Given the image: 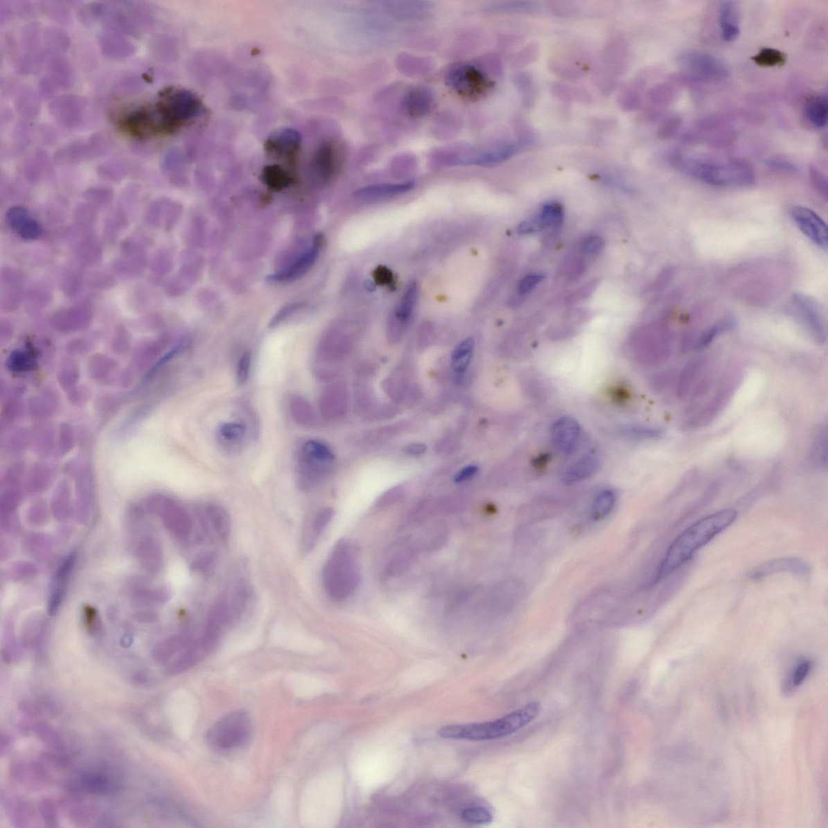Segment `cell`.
Returning <instances> with one entry per match:
<instances>
[{
    "label": "cell",
    "mask_w": 828,
    "mask_h": 828,
    "mask_svg": "<svg viewBox=\"0 0 828 828\" xmlns=\"http://www.w3.org/2000/svg\"><path fill=\"white\" fill-rule=\"evenodd\" d=\"M737 516V511L725 509L702 518L687 527L667 551L657 571L655 583L660 582L687 563L702 547L732 525Z\"/></svg>",
    "instance_id": "obj_1"
},
{
    "label": "cell",
    "mask_w": 828,
    "mask_h": 828,
    "mask_svg": "<svg viewBox=\"0 0 828 828\" xmlns=\"http://www.w3.org/2000/svg\"><path fill=\"white\" fill-rule=\"evenodd\" d=\"M538 702H531L502 719L487 723L452 725L439 730L445 739L490 741L508 737L529 725L540 713Z\"/></svg>",
    "instance_id": "obj_2"
},
{
    "label": "cell",
    "mask_w": 828,
    "mask_h": 828,
    "mask_svg": "<svg viewBox=\"0 0 828 828\" xmlns=\"http://www.w3.org/2000/svg\"><path fill=\"white\" fill-rule=\"evenodd\" d=\"M681 170L708 185L719 187H745L755 182L754 169L739 159H676Z\"/></svg>",
    "instance_id": "obj_3"
},
{
    "label": "cell",
    "mask_w": 828,
    "mask_h": 828,
    "mask_svg": "<svg viewBox=\"0 0 828 828\" xmlns=\"http://www.w3.org/2000/svg\"><path fill=\"white\" fill-rule=\"evenodd\" d=\"M355 550L341 540L334 547L323 570V583L329 597L342 601L355 593L360 583V568Z\"/></svg>",
    "instance_id": "obj_4"
},
{
    "label": "cell",
    "mask_w": 828,
    "mask_h": 828,
    "mask_svg": "<svg viewBox=\"0 0 828 828\" xmlns=\"http://www.w3.org/2000/svg\"><path fill=\"white\" fill-rule=\"evenodd\" d=\"M151 112L158 130L173 132L203 112L202 101L195 94L185 89L169 91L164 100Z\"/></svg>",
    "instance_id": "obj_5"
},
{
    "label": "cell",
    "mask_w": 828,
    "mask_h": 828,
    "mask_svg": "<svg viewBox=\"0 0 828 828\" xmlns=\"http://www.w3.org/2000/svg\"><path fill=\"white\" fill-rule=\"evenodd\" d=\"M253 733V723L248 712L236 710L222 716L211 726L206 743L218 753H229L244 748Z\"/></svg>",
    "instance_id": "obj_6"
},
{
    "label": "cell",
    "mask_w": 828,
    "mask_h": 828,
    "mask_svg": "<svg viewBox=\"0 0 828 828\" xmlns=\"http://www.w3.org/2000/svg\"><path fill=\"white\" fill-rule=\"evenodd\" d=\"M333 452L327 445L310 439L300 447L298 453V473L300 486L310 488L319 481L333 462Z\"/></svg>",
    "instance_id": "obj_7"
},
{
    "label": "cell",
    "mask_w": 828,
    "mask_h": 828,
    "mask_svg": "<svg viewBox=\"0 0 828 828\" xmlns=\"http://www.w3.org/2000/svg\"><path fill=\"white\" fill-rule=\"evenodd\" d=\"M444 79L453 93L466 100L480 98L488 87L486 75L468 62H458L448 67Z\"/></svg>",
    "instance_id": "obj_8"
},
{
    "label": "cell",
    "mask_w": 828,
    "mask_h": 828,
    "mask_svg": "<svg viewBox=\"0 0 828 828\" xmlns=\"http://www.w3.org/2000/svg\"><path fill=\"white\" fill-rule=\"evenodd\" d=\"M679 62L682 71L696 80L718 82L730 75L723 61L704 52H686L680 57Z\"/></svg>",
    "instance_id": "obj_9"
},
{
    "label": "cell",
    "mask_w": 828,
    "mask_h": 828,
    "mask_svg": "<svg viewBox=\"0 0 828 828\" xmlns=\"http://www.w3.org/2000/svg\"><path fill=\"white\" fill-rule=\"evenodd\" d=\"M792 303L804 326L815 340L823 344L827 340V319L825 310L815 298L802 293L793 295Z\"/></svg>",
    "instance_id": "obj_10"
},
{
    "label": "cell",
    "mask_w": 828,
    "mask_h": 828,
    "mask_svg": "<svg viewBox=\"0 0 828 828\" xmlns=\"http://www.w3.org/2000/svg\"><path fill=\"white\" fill-rule=\"evenodd\" d=\"M792 219L799 229L818 248L827 251L828 229L825 220L809 208L796 206L791 209Z\"/></svg>",
    "instance_id": "obj_11"
},
{
    "label": "cell",
    "mask_w": 828,
    "mask_h": 828,
    "mask_svg": "<svg viewBox=\"0 0 828 828\" xmlns=\"http://www.w3.org/2000/svg\"><path fill=\"white\" fill-rule=\"evenodd\" d=\"M224 595L229 608L230 622L234 624L244 617L249 608L253 592L245 570L240 574L236 573L230 587Z\"/></svg>",
    "instance_id": "obj_12"
},
{
    "label": "cell",
    "mask_w": 828,
    "mask_h": 828,
    "mask_svg": "<svg viewBox=\"0 0 828 828\" xmlns=\"http://www.w3.org/2000/svg\"><path fill=\"white\" fill-rule=\"evenodd\" d=\"M201 524L211 540H226L231 531L229 513L219 505L209 504L201 511Z\"/></svg>",
    "instance_id": "obj_13"
},
{
    "label": "cell",
    "mask_w": 828,
    "mask_h": 828,
    "mask_svg": "<svg viewBox=\"0 0 828 828\" xmlns=\"http://www.w3.org/2000/svg\"><path fill=\"white\" fill-rule=\"evenodd\" d=\"M434 103L432 90L424 86L413 87L402 96L400 109L412 118H420L428 114Z\"/></svg>",
    "instance_id": "obj_14"
},
{
    "label": "cell",
    "mask_w": 828,
    "mask_h": 828,
    "mask_svg": "<svg viewBox=\"0 0 828 828\" xmlns=\"http://www.w3.org/2000/svg\"><path fill=\"white\" fill-rule=\"evenodd\" d=\"M554 447L563 454H570L577 447L580 438V427L577 421L563 417L554 424L551 430Z\"/></svg>",
    "instance_id": "obj_15"
},
{
    "label": "cell",
    "mask_w": 828,
    "mask_h": 828,
    "mask_svg": "<svg viewBox=\"0 0 828 828\" xmlns=\"http://www.w3.org/2000/svg\"><path fill=\"white\" fill-rule=\"evenodd\" d=\"M301 135L292 128H283L275 130L266 139L265 148L270 154L278 156H288V155L297 152L301 146Z\"/></svg>",
    "instance_id": "obj_16"
},
{
    "label": "cell",
    "mask_w": 828,
    "mask_h": 828,
    "mask_svg": "<svg viewBox=\"0 0 828 828\" xmlns=\"http://www.w3.org/2000/svg\"><path fill=\"white\" fill-rule=\"evenodd\" d=\"M339 152L337 145L332 141L323 142L315 150L311 161L312 168L323 180H328L333 176L337 167Z\"/></svg>",
    "instance_id": "obj_17"
},
{
    "label": "cell",
    "mask_w": 828,
    "mask_h": 828,
    "mask_svg": "<svg viewBox=\"0 0 828 828\" xmlns=\"http://www.w3.org/2000/svg\"><path fill=\"white\" fill-rule=\"evenodd\" d=\"M321 245V237L317 236L315 240L314 243L306 253H305L301 258H299L295 263L290 265L289 268L279 272L278 274L271 275L269 279L270 281H288L292 280L300 277L304 273H306L310 267L318 258L319 248Z\"/></svg>",
    "instance_id": "obj_18"
},
{
    "label": "cell",
    "mask_w": 828,
    "mask_h": 828,
    "mask_svg": "<svg viewBox=\"0 0 828 828\" xmlns=\"http://www.w3.org/2000/svg\"><path fill=\"white\" fill-rule=\"evenodd\" d=\"M7 219L9 224L22 238L33 240L40 236L39 224L28 215L24 207H12L8 211Z\"/></svg>",
    "instance_id": "obj_19"
},
{
    "label": "cell",
    "mask_w": 828,
    "mask_h": 828,
    "mask_svg": "<svg viewBox=\"0 0 828 828\" xmlns=\"http://www.w3.org/2000/svg\"><path fill=\"white\" fill-rule=\"evenodd\" d=\"M413 181L403 183L379 184L360 188L355 193L358 198L363 200H376L399 196L409 192L414 187Z\"/></svg>",
    "instance_id": "obj_20"
},
{
    "label": "cell",
    "mask_w": 828,
    "mask_h": 828,
    "mask_svg": "<svg viewBox=\"0 0 828 828\" xmlns=\"http://www.w3.org/2000/svg\"><path fill=\"white\" fill-rule=\"evenodd\" d=\"M599 458L595 455H588L573 463L563 472L561 481L565 485H572L585 480L597 472Z\"/></svg>",
    "instance_id": "obj_21"
},
{
    "label": "cell",
    "mask_w": 828,
    "mask_h": 828,
    "mask_svg": "<svg viewBox=\"0 0 828 828\" xmlns=\"http://www.w3.org/2000/svg\"><path fill=\"white\" fill-rule=\"evenodd\" d=\"M719 20L721 37L725 42H732L740 33L739 12L737 3L724 1L721 3Z\"/></svg>",
    "instance_id": "obj_22"
},
{
    "label": "cell",
    "mask_w": 828,
    "mask_h": 828,
    "mask_svg": "<svg viewBox=\"0 0 828 828\" xmlns=\"http://www.w3.org/2000/svg\"><path fill=\"white\" fill-rule=\"evenodd\" d=\"M793 572L804 574L807 572V565L803 561L796 558L777 559L759 565L755 568L752 574V578L757 579L778 572Z\"/></svg>",
    "instance_id": "obj_23"
},
{
    "label": "cell",
    "mask_w": 828,
    "mask_h": 828,
    "mask_svg": "<svg viewBox=\"0 0 828 828\" xmlns=\"http://www.w3.org/2000/svg\"><path fill=\"white\" fill-rule=\"evenodd\" d=\"M417 283L410 282L405 289L403 297L400 300L394 311V318L401 326H405L410 321L418 299Z\"/></svg>",
    "instance_id": "obj_24"
},
{
    "label": "cell",
    "mask_w": 828,
    "mask_h": 828,
    "mask_svg": "<svg viewBox=\"0 0 828 828\" xmlns=\"http://www.w3.org/2000/svg\"><path fill=\"white\" fill-rule=\"evenodd\" d=\"M290 409L294 422L303 427H313L317 422L312 406L302 396L293 397L290 400Z\"/></svg>",
    "instance_id": "obj_25"
},
{
    "label": "cell",
    "mask_w": 828,
    "mask_h": 828,
    "mask_svg": "<svg viewBox=\"0 0 828 828\" xmlns=\"http://www.w3.org/2000/svg\"><path fill=\"white\" fill-rule=\"evenodd\" d=\"M474 346H475V343H474L473 339L469 337L464 339L455 348L452 355V369L457 376H463L470 364Z\"/></svg>",
    "instance_id": "obj_26"
},
{
    "label": "cell",
    "mask_w": 828,
    "mask_h": 828,
    "mask_svg": "<svg viewBox=\"0 0 828 828\" xmlns=\"http://www.w3.org/2000/svg\"><path fill=\"white\" fill-rule=\"evenodd\" d=\"M807 116L810 122L818 128L825 127L827 123L828 103L827 94L813 98L807 106Z\"/></svg>",
    "instance_id": "obj_27"
},
{
    "label": "cell",
    "mask_w": 828,
    "mask_h": 828,
    "mask_svg": "<svg viewBox=\"0 0 828 828\" xmlns=\"http://www.w3.org/2000/svg\"><path fill=\"white\" fill-rule=\"evenodd\" d=\"M220 441L224 446L236 448L243 443L246 437V428L240 423H226L218 430Z\"/></svg>",
    "instance_id": "obj_28"
},
{
    "label": "cell",
    "mask_w": 828,
    "mask_h": 828,
    "mask_svg": "<svg viewBox=\"0 0 828 828\" xmlns=\"http://www.w3.org/2000/svg\"><path fill=\"white\" fill-rule=\"evenodd\" d=\"M736 326L735 319L731 317H726L719 321L716 322L713 326L707 328L696 342V347L701 349L710 345L716 337L721 335L724 333L728 332L733 329Z\"/></svg>",
    "instance_id": "obj_29"
},
{
    "label": "cell",
    "mask_w": 828,
    "mask_h": 828,
    "mask_svg": "<svg viewBox=\"0 0 828 828\" xmlns=\"http://www.w3.org/2000/svg\"><path fill=\"white\" fill-rule=\"evenodd\" d=\"M168 522L174 534L186 540L191 534L192 522L190 516L178 507H172L168 512Z\"/></svg>",
    "instance_id": "obj_30"
},
{
    "label": "cell",
    "mask_w": 828,
    "mask_h": 828,
    "mask_svg": "<svg viewBox=\"0 0 828 828\" xmlns=\"http://www.w3.org/2000/svg\"><path fill=\"white\" fill-rule=\"evenodd\" d=\"M811 458L813 463L820 467L827 468V425H821L813 434L811 448Z\"/></svg>",
    "instance_id": "obj_31"
},
{
    "label": "cell",
    "mask_w": 828,
    "mask_h": 828,
    "mask_svg": "<svg viewBox=\"0 0 828 828\" xmlns=\"http://www.w3.org/2000/svg\"><path fill=\"white\" fill-rule=\"evenodd\" d=\"M82 784L87 791L94 793L107 794L116 791L114 783L103 773H85L82 777Z\"/></svg>",
    "instance_id": "obj_32"
},
{
    "label": "cell",
    "mask_w": 828,
    "mask_h": 828,
    "mask_svg": "<svg viewBox=\"0 0 828 828\" xmlns=\"http://www.w3.org/2000/svg\"><path fill=\"white\" fill-rule=\"evenodd\" d=\"M616 493L613 491L606 490L599 493L592 504V519L599 521L609 516L616 504Z\"/></svg>",
    "instance_id": "obj_33"
},
{
    "label": "cell",
    "mask_w": 828,
    "mask_h": 828,
    "mask_svg": "<svg viewBox=\"0 0 828 828\" xmlns=\"http://www.w3.org/2000/svg\"><path fill=\"white\" fill-rule=\"evenodd\" d=\"M545 227H559L564 222V211L558 202H548L542 207L540 215Z\"/></svg>",
    "instance_id": "obj_34"
},
{
    "label": "cell",
    "mask_w": 828,
    "mask_h": 828,
    "mask_svg": "<svg viewBox=\"0 0 828 828\" xmlns=\"http://www.w3.org/2000/svg\"><path fill=\"white\" fill-rule=\"evenodd\" d=\"M263 177L268 186L278 188L289 185L290 178L287 172L279 166H270L264 168Z\"/></svg>",
    "instance_id": "obj_35"
},
{
    "label": "cell",
    "mask_w": 828,
    "mask_h": 828,
    "mask_svg": "<svg viewBox=\"0 0 828 828\" xmlns=\"http://www.w3.org/2000/svg\"><path fill=\"white\" fill-rule=\"evenodd\" d=\"M753 61L760 67H775L784 64L786 57L782 52L772 48H764L752 58Z\"/></svg>",
    "instance_id": "obj_36"
},
{
    "label": "cell",
    "mask_w": 828,
    "mask_h": 828,
    "mask_svg": "<svg viewBox=\"0 0 828 828\" xmlns=\"http://www.w3.org/2000/svg\"><path fill=\"white\" fill-rule=\"evenodd\" d=\"M464 821L473 825H486L493 821V815L487 809L482 807H470L462 813Z\"/></svg>",
    "instance_id": "obj_37"
},
{
    "label": "cell",
    "mask_w": 828,
    "mask_h": 828,
    "mask_svg": "<svg viewBox=\"0 0 828 828\" xmlns=\"http://www.w3.org/2000/svg\"><path fill=\"white\" fill-rule=\"evenodd\" d=\"M333 516V511L332 509H329V508H328V509L326 508V509L319 511L317 516L315 517L312 525L311 531L312 547L314 545V541L316 540L317 537L322 534L324 529H326V527L329 522H331Z\"/></svg>",
    "instance_id": "obj_38"
},
{
    "label": "cell",
    "mask_w": 828,
    "mask_h": 828,
    "mask_svg": "<svg viewBox=\"0 0 828 828\" xmlns=\"http://www.w3.org/2000/svg\"><path fill=\"white\" fill-rule=\"evenodd\" d=\"M252 364V356L249 352H245L238 361L236 367V380L240 385H244L248 381Z\"/></svg>",
    "instance_id": "obj_39"
},
{
    "label": "cell",
    "mask_w": 828,
    "mask_h": 828,
    "mask_svg": "<svg viewBox=\"0 0 828 828\" xmlns=\"http://www.w3.org/2000/svg\"><path fill=\"white\" fill-rule=\"evenodd\" d=\"M810 175L813 186L820 193L821 196L827 200L828 197V182L825 174H823L817 167L811 166L810 168Z\"/></svg>",
    "instance_id": "obj_40"
},
{
    "label": "cell",
    "mask_w": 828,
    "mask_h": 828,
    "mask_svg": "<svg viewBox=\"0 0 828 828\" xmlns=\"http://www.w3.org/2000/svg\"><path fill=\"white\" fill-rule=\"evenodd\" d=\"M604 246V241L599 236H589L585 237L581 244V250L585 255H597Z\"/></svg>",
    "instance_id": "obj_41"
},
{
    "label": "cell",
    "mask_w": 828,
    "mask_h": 828,
    "mask_svg": "<svg viewBox=\"0 0 828 828\" xmlns=\"http://www.w3.org/2000/svg\"><path fill=\"white\" fill-rule=\"evenodd\" d=\"M813 663L811 660H803L798 663V665L794 668L792 673V684L793 686L798 687L802 684L803 681L807 679V677L812 669Z\"/></svg>",
    "instance_id": "obj_42"
},
{
    "label": "cell",
    "mask_w": 828,
    "mask_h": 828,
    "mask_svg": "<svg viewBox=\"0 0 828 828\" xmlns=\"http://www.w3.org/2000/svg\"><path fill=\"white\" fill-rule=\"evenodd\" d=\"M545 279V275L540 273L527 275L524 279L520 280L519 285H518V292L520 294H529Z\"/></svg>",
    "instance_id": "obj_43"
},
{
    "label": "cell",
    "mask_w": 828,
    "mask_h": 828,
    "mask_svg": "<svg viewBox=\"0 0 828 828\" xmlns=\"http://www.w3.org/2000/svg\"><path fill=\"white\" fill-rule=\"evenodd\" d=\"M545 227L540 220L539 216L534 218V219L522 222L518 227V234L520 235H531L536 234L544 229Z\"/></svg>",
    "instance_id": "obj_44"
},
{
    "label": "cell",
    "mask_w": 828,
    "mask_h": 828,
    "mask_svg": "<svg viewBox=\"0 0 828 828\" xmlns=\"http://www.w3.org/2000/svg\"><path fill=\"white\" fill-rule=\"evenodd\" d=\"M215 560L216 556L214 554L209 553L202 555L193 564V567L202 574H206L214 567Z\"/></svg>",
    "instance_id": "obj_45"
},
{
    "label": "cell",
    "mask_w": 828,
    "mask_h": 828,
    "mask_svg": "<svg viewBox=\"0 0 828 828\" xmlns=\"http://www.w3.org/2000/svg\"><path fill=\"white\" fill-rule=\"evenodd\" d=\"M40 811L43 820L47 823H51V826H54L56 822V811L54 805L49 800H43L40 803Z\"/></svg>",
    "instance_id": "obj_46"
},
{
    "label": "cell",
    "mask_w": 828,
    "mask_h": 828,
    "mask_svg": "<svg viewBox=\"0 0 828 828\" xmlns=\"http://www.w3.org/2000/svg\"><path fill=\"white\" fill-rule=\"evenodd\" d=\"M36 732L41 739L50 744L57 745L59 743L57 734L50 728L45 725H37Z\"/></svg>",
    "instance_id": "obj_47"
},
{
    "label": "cell",
    "mask_w": 828,
    "mask_h": 828,
    "mask_svg": "<svg viewBox=\"0 0 828 828\" xmlns=\"http://www.w3.org/2000/svg\"><path fill=\"white\" fill-rule=\"evenodd\" d=\"M477 473H478L477 466H468L466 468H462L461 471H459L457 473L456 477H455L454 480L457 483H462L464 482L470 480L471 478H473L477 475Z\"/></svg>",
    "instance_id": "obj_48"
},
{
    "label": "cell",
    "mask_w": 828,
    "mask_h": 828,
    "mask_svg": "<svg viewBox=\"0 0 828 828\" xmlns=\"http://www.w3.org/2000/svg\"><path fill=\"white\" fill-rule=\"evenodd\" d=\"M766 163L768 164V166L775 169H777V170L789 172L795 171V167H794L792 164L789 163L788 161H782V159H769Z\"/></svg>",
    "instance_id": "obj_49"
},
{
    "label": "cell",
    "mask_w": 828,
    "mask_h": 828,
    "mask_svg": "<svg viewBox=\"0 0 828 828\" xmlns=\"http://www.w3.org/2000/svg\"><path fill=\"white\" fill-rule=\"evenodd\" d=\"M377 279L382 283H387L391 279V274L389 270L382 268L378 270Z\"/></svg>",
    "instance_id": "obj_50"
},
{
    "label": "cell",
    "mask_w": 828,
    "mask_h": 828,
    "mask_svg": "<svg viewBox=\"0 0 828 828\" xmlns=\"http://www.w3.org/2000/svg\"><path fill=\"white\" fill-rule=\"evenodd\" d=\"M425 448L422 444H414L407 448V452L409 454H420L425 452Z\"/></svg>",
    "instance_id": "obj_51"
}]
</instances>
